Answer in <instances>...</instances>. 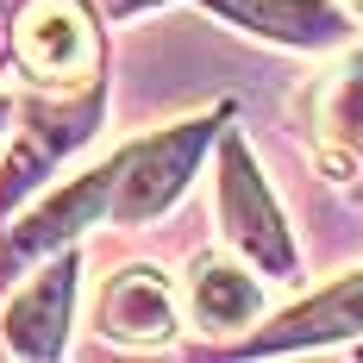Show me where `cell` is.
<instances>
[{
    "label": "cell",
    "mask_w": 363,
    "mask_h": 363,
    "mask_svg": "<svg viewBox=\"0 0 363 363\" xmlns=\"http://www.w3.org/2000/svg\"><path fill=\"white\" fill-rule=\"evenodd\" d=\"M75 276H82V257L63 251L50 269H38L32 282L6 301V313H0L6 351H19V357H57V351H63V338H69V307H75Z\"/></svg>",
    "instance_id": "8992f818"
},
{
    "label": "cell",
    "mask_w": 363,
    "mask_h": 363,
    "mask_svg": "<svg viewBox=\"0 0 363 363\" xmlns=\"http://www.w3.org/2000/svg\"><path fill=\"white\" fill-rule=\"evenodd\" d=\"M101 6H107L113 19H125V13H138V6H157V0H101Z\"/></svg>",
    "instance_id": "7c38bea8"
},
{
    "label": "cell",
    "mask_w": 363,
    "mask_h": 363,
    "mask_svg": "<svg viewBox=\"0 0 363 363\" xmlns=\"http://www.w3.org/2000/svg\"><path fill=\"white\" fill-rule=\"evenodd\" d=\"M207 6L219 19L269 38V44H294V50H326L345 38V13L332 0H207Z\"/></svg>",
    "instance_id": "9c48e42d"
},
{
    "label": "cell",
    "mask_w": 363,
    "mask_h": 363,
    "mask_svg": "<svg viewBox=\"0 0 363 363\" xmlns=\"http://www.w3.org/2000/svg\"><path fill=\"white\" fill-rule=\"evenodd\" d=\"M188 320L201 332H238L263 320V282L251 269H238L232 257H194L188 269Z\"/></svg>",
    "instance_id": "30bf717a"
},
{
    "label": "cell",
    "mask_w": 363,
    "mask_h": 363,
    "mask_svg": "<svg viewBox=\"0 0 363 363\" xmlns=\"http://www.w3.org/2000/svg\"><path fill=\"white\" fill-rule=\"evenodd\" d=\"M219 232L232 251H245L257 263V276H276V282H294V238L289 219L276 207L269 182L257 176L251 150L238 132H225L219 145Z\"/></svg>",
    "instance_id": "7a4b0ae2"
},
{
    "label": "cell",
    "mask_w": 363,
    "mask_h": 363,
    "mask_svg": "<svg viewBox=\"0 0 363 363\" xmlns=\"http://www.w3.org/2000/svg\"><path fill=\"white\" fill-rule=\"evenodd\" d=\"M6 119H13V101H6V94H0V125H6Z\"/></svg>",
    "instance_id": "4fadbf2b"
},
{
    "label": "cell",
    "mask_w": 363,
    "mask_h": 363,
    "mask_svg": "<svg viewBox=\"0 0 363 363\" xmlns=\"http://www.w3.org/2000/svg\"><path fill=\"white\" fill-rule=\"evenodd\" d=\"M338 338H363V269L345 276V282H332V289H320L313 301L289 307L282 320L251 332L238 351L263 357V351H307V345H338Z\"/></svg>",
    "instance_id": "ba28073f"
},
{
    "label": "cell",
    "mask_w": 363,
    "mask_h": 363,
    "mask_svg": "<svg viewBox=\"0 0 363 363\" xmlns=\"http://www.w3.org/2000/svg\"><path fill=\"white\" fill-rule=\"evenodd\" d=\"M320 138H326V163L338 176H363V50H351L332 69L326 94H320Z\"/></svg>",
    "instance_id": "8fae6325"
},
{
    "label": "cell",
    "mask_w": 363,
    "mask_h": 363,
    "mask_svg": "<svg viewBox=\"0 0 363 363\" xmlns=\"http://www.w3.org/2000/svg\"><path fill=\"white\" fill-rule=\"evenodd\" d=\"M94 326L107 332V338H119V345H163L182 326V301H176V289H169L163 269L125 263L94 294Z\"/></svg>",
    "instance_id": "5b68a950"
},
{
    "label": "cell",
    "mask_w": 363,
    "mask_h": 363,
    "mask_svg": "<svg viewBox=\"0 0 363 363\" xmlns=\"http://www.w3.org/2000/svg\"><path fill=\"white\" fill-rule=\"evenodd\" d=\"M107 201H113V163L88 169V176H75L63 194H50L44 207H32V213L6 232V245H0V269H19V263H32V257L69 245L75 232H88L94 219H107Z\"/></svg>",
    "instance_id": "52a82bcc"
},
{
    "label": "cell",
    "mask_w": 363,
    "mask_h": 363,
    "mask_svg": "<svg viewBox=\"0 0 363 363\" xmlns=\"http://www.w3.org/2000/svg\"><path fill=\"white\" fill-rule=\"evenodd\" d=\"M351 6H357V13H363V0H351Z\"/></svg>",
    "instance_id": "5bb4252c"
},
{
    "label": "cell",
    "mask_w": 363,
    "mask_h": 363,
    "mask_svg": "<svg viewBox=\"0 0 363 363\" xmlns=\"http://www.w3.org/2000/svg\"><path fill=\"white\" fill-rule=\"evenodd\" d=\"M19 57L44 82H94L101 69V38L82 0H32L19 13Z\"/></svg>",
    "instance_id": "277c9868"
},
{
    "label": "cell",
    "mask_w": 363,
    "mask_h": 363,
    "mask_svg": "<svg viewBox=\"0 0 363 363\" xmlns=\"http://www.w3.org/2000/svg\"><path fill=\"white\" fill-rule=\"evenodd\" d=\"M101 107H107V88H101V82H88V94L69 101V107H32V113H26L19 145L6 150V163H0V219L13 213L32 188H44V176H50L75 145H88V138H94Z\"/></svg>",
    "instance_id": "3957f363"
},
{
    "label": "cell",
    "mask_w": 363,
    "mask_h": 363,
    "mask_svg": "<svg viewBox=\"0 0 363 363\" xmlns=\"http://www.w3.org/2000/svg\"><path fill=\"white\" fill-rule=\"evenodd\" d=\"M213 145V119H182V125H163L138 145H125L113 157V201L107 219L113 225H145L163 207H176L182 188L194 182V163L201 150Z\"/></svg>",
    "instance_id": "6da1fadb"
}]
</instances>
